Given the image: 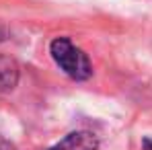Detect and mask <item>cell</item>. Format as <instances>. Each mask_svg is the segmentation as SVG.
Instances as JSON below:
<instances>
[{"instance_id":"obj_5","label":"cell","mask_w":152,"mask_h":150,"mask_svg":"<svg viewBox=\"0 0 152 150\" xmlns=\"http://www.w3.org/2000/svg\"><path fill=\"white\" fill-rule=\"evenodd\" d=\"M4 39H6V29H4V27L0 25V43H2Z\"/></svg>"},{"instance_id":"obj_1","label":"cell","mask_w":152,"mask_h":150,"mask_svg":"<svg viewBox=\"0 0 152 150\" xmlns=\"http://www.w3.org/2000/svg\"><path fill=\"white\" fill-rule=\"evenodd\" d=\"M50 53L60 70L72 80H86L93 74L91 60L80 48H76L68 37H58L50 43Z\"/></svg>"},{"instance_id":"obj_3","label":"cell","mask_w":152,"mask_h":150,"mask_svg":"<svg viewBox=\"0 0 152 150\" xmlns=\"http://www.w3.org/2000/svg\"><path fill=\"white\" fill-rule=\"evenodd\" d=\"M19 64L8 56H0V93L12 91L19 82Z\"/></svg>"},{"instance_id":"obj_4","label":"cell","mask_w":152,"mask_h":150,"mask_svg":"<svg viewBox=\"0 0 152 150\" xmlns=\"http://www.w3.org/2000/svg\"><path fill=\"white\" fill-rule=\"evenodd\" d=\"M0 150H15V146L8 142V140H4V138H0Z\"/></svg>"},{"instance_id":"obj_6","label":"cell","mask_w":152,"mask_h":150,"mask_svg":"<svg viewBox=\"0 0 152 150\" xmlns=\"http://www.w3.org/2000/svg\"><path fill=\"white\" fill-rule=\"evenodd\" d=\"M144 148H146V150H152V142H150V140H148V138L144 140Z\"/></svg>"},{"instance_id":"obj_2","label":"cell","mask_w":152,"mask_h":150,"mask_svg":"<svg viewBox=\"0 0 152 150\" xmlns=\"http://www.w3.org/2000/svg\"><path fill=\"white\" fill-rule=\"evenodd\" d=\"M99 148V140L95 134L91 132H72L68 136H64L56 146L48 150H97Z\"/></svg>"}]
</instances>
